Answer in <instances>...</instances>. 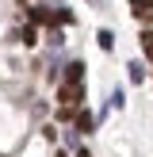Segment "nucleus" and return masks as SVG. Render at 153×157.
I'll list each match as a JSON object with an SVG mask.
<instances>
[{"mask_svg": "<svg viewBox=\"0 0 153 157\" xmlns=\"http://www.w3.org/2000/svg\"><path fill=\"white\" fill-rule=\"evenodd\" d=\"M58 100H61V107H80L84 104V84H61Z\"/></svg>", "mask_w": 153, "mask_h": 157, "instance_id": "obj_1", "label": "nucleus"}, {"mask_svg": "<svg viewBox=\"0 0 153 157\" xmlns=\"http://www.w3.org/2000/svg\"><path fill=\"white\" fill-rule=\"evenodd\" d=\"M65 84H84V61H69L65 65Z\"/></svg>", "mask_w": 153, "mask_h": 157, "instance_id": "obj_2", "label": "nucleus"}, {"mask_svg": "<svg viewBox=\"0 0 153 157\" xmlns=\"http://www.w3.org/2000/svg\"><path fill=\"white\" fill-rule=\"evenodd\" d=\"M31 23H35V27H42V23H46V27H50V23H54V8H42V4L31 8Z\"/></svg>", "mask_w": 153, "mask_h": 157, "instance_id": "obj_3", "label": "nucleus"}, {"mask_svg": "<svg viewBox=\"0 0 153 157\" xmlns=\"http://www.w3.org/2000/svg\"><path fill=\"white\" fill-rule=\"evenodd\" d=\"M73 127H76V130H80V134H88V130H92V127H96V119H92V115H88V111H84V107H76V115H73Z\"/></svg>", "mask_w": 153, "mask_h": 157, "instance_id": "obj_4", "label": "nucleus"}, {"mask_svg": "<svg viewBox=\"0 0 153 157\" xmlns=\"http://www.w3.org/2000/svg\"><path fill=\"white\" fill-rule=\"evenodd\" d=\"M130 12L145 19V15H153V0H130Z\"/></svg>", "mask_w": 153, "mask_h": 157, "instance_id": "obj_5", "label": "nucleus"}, {"mask_svg": "<svg viewBox=\"0 0 153 157\" xmlns=\"http://www.w3.org/2000/svg\"><path fill=\"white\" fill-rule=\"evenodd\" d=\"M96 42H99V50H107V54L115 50V35H111V31H99V35H96Z\"/></svg>", "mask_w": 153, "mask_h": 157, "instance_id": "obj_6", "label": "nucleus"}, {"mask_svg": "<svg viewBox=\"0 0 153 157\" xmlns=\"http://www.w3.org/2000/svg\"><path fill=\"white\" fill-rule=\"evenodd\" d=\"M126 77H130L134 84H142V81H145V69L138 65V61H130V65H126Z\"/></svg>", "mask_w": 153, "mask_h": 157, "instance_id": "obj_7", "label": "nucleus"}, {"mask_svg": "<svg viewBox=\"0 0 153 157\" xmlns=\"http://www.w3.org/2000/svg\"><path fill=\"white\" fill-rule=\"evenodd\" d=\"M19 38H23L27 46H35V42H38V31H35V23H31V27H23V31H19Z\"/></svg>", "mask_w": 153, "mask_h": 157, "instance_id": "obj_8", "label": "nucleus"}, {"mask_svg": "<svg viewBox=\"0 0 153 157\" xmlns=\"http://www.w3.org/2000/svg\"><path fill=\"white\" fill-rule=\"evenodd\" d=\"M142 50H145V58L153 61V31H142Z\"/></svg>", "mask_w": 153, "mask_h": 157, "instance_id": "obj_9", "label": "nucleus"}, {"mask_svg": "<svg viewBox=\"0 0 153 157\" xmlns=\"http://www.w3.org/2000/svg\"><path fill=\"white\" fill-rule=\"evenodd\" d=\"M73 115H76V107H61L58 119H61V123H73Z\"/></svg>", "mask_w": 153, "mask_h": 157, "instance_id": "obj_10", "label": "nucleus"}, {"mask_svg": "<svg viewBox=\"0 0 153 157\" xmlns=\"http://www.w3.org/2000/svg\"><path fill=\"white\" fill-rule=\"evenodd\" d=\"M58 157H69V153H65V150H58Z\"/></svg>", "mask_w": 153, "mask_h": 157, "instance_id": "obj_11", "label": "nucleus"}, {"mask_svg": "<svg viewBox=\"0 0 153 157\" xmlns=\"http://www.w3.org/2000/svg\"><path fill=\"white\" fill-rule=\"evenodd\" d=\"M92 4H103V0H92Z\"/></svg>", "mask_w": 153, "mask_h": 157, "instance_id": "obj_12", "label": "nucleus"}]
</instances>
